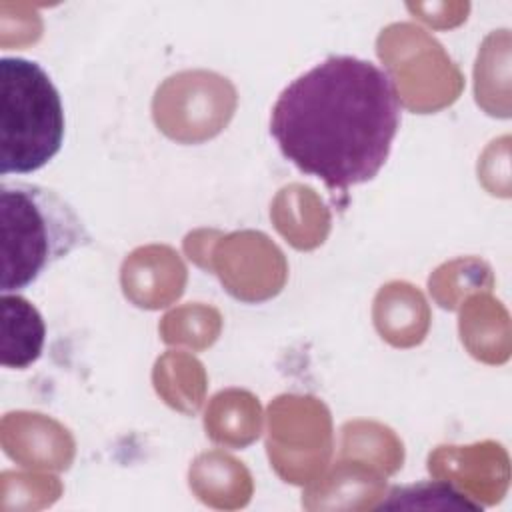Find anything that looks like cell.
I'll list each match as a JSON object with an SVG mask.
<instances>
[{
  "mask_svg": "<svg viewBox=\"0 0 512 512\" xmlns=\"http://www.w3.org/2000/svg\"><path fill=\"white\" fill-rule=\"evenodd\" d=\"M400 114L384 68L356 56H328L280 92L270 134L300 172L330 190H346L372 180L386 164Z\"/></svg>",
  "mask_w": 512,
  "mask_h": 512,
  "instance_id": "obj_1",
  "label": "cell"
},
{
  "mask_svg": "<svg viewBox=\"0 0 512 512\" xmlns=\"http://www.w3.org/2000/svg\"><path fill=\"white\" fill-rule=\"evenodd\" d=\"M390 508H434V510H482L478 504L464 498L454 486L446 482H418L396 486L388 498L378 504V510Z\"/></svg>",
  "mask_w": 512,
  "mask_h": 512,
  "instance_id": "obj_5",
  "label": "cell"
},
{
  "mask_svg": "<svg viewBox=\"0 0 512 512\" xmlns=\"http://www.w3.org/2000/svg\"><path fill=\"white\" fill-rule=\"evenodd\" d=\"M2 294L30 286L54 262L90 240L74 208L54 190L28 184H0Z\"/></svg>",
  "mask_w": 512,
  "mask_h": 512,
  "instance_id": "obj_2",
  "label": "cell"
},
{
  "mask_svg": "<svg viewBox=\"0 0 512 512\" xmlns=\"http://www.w3.org/2000/svg\"><path fill=\"white\" fill-rule=\"evenodd\" d=\"M46 326L32 302L18 294H2V366L28 368L42 354Z\"/></svg>",
  "mask_w": 512,
  "mask_h": 512,
  "instance_id": "obj_4",
  "label": "cell"
},
{
  "mask_svg": "<svg viewBox=\"0 0 512 512\" xmlns=\"http://www.w3.org/2000/svg\"><path fill=\"white\" fill-rule=\"evenodd\" d=\"M64 106L48 72L34 60H0V172L30 174L64 142Z\"/></svg>",
  "mask_w": 512,
  "mask_h": 512,
  "instance_id": "obj_3",
  "label": "cell"
}]
</instances>
